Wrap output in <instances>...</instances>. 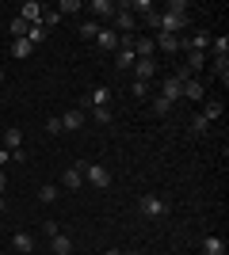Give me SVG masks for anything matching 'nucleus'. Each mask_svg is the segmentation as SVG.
I'll return each instance as SVG.
<instances>
[{
  "label": "nucleus",
  "instance_id": "obj_14",
  "mask_svg": "<svg viewBox=\"0 0 229 255\" xmlns=\"http://www.w3.org/2000/svg\"><path fill=\"white\" fill-rule=\"evenodd\" d=\"M92 11H96L99 19H115V11H119V4H111V0H92Z\"/></svg>",
  "mask_w": 229,
  "mask_h": 255
},
{
  "label": "nucleus",
  "instance_id": "obj_4",
  "mask_svg": "<svg viewBox=\"0 0 229 255\" xmlns=\"http://www.w3.org/2000/svg\"><path fill=\"white\" fill-rule=\"evenodd\" d=\"M134 27H138V15H134V11L122 4V8L115 11V34L122 31V34H130V38H134Z\"/></svg>",
  "mask_w": 229,
  "mask_h": 255
},
{
  "label": "nucleus",
  "instance_id": "obj_23",
  "mask_svg": "<svg viewBox=\"0 0 229 255\" xmlns=\"http://www.w3.org/2000/svg\"><path fill=\"white\" fill-rule=\"evenodd\" d=\"M27 42H31V46L46 42V27H42V23H34V27H27Z\"/></svg>",
  "mask_w": 229,
  "mask_h": 255
},
{
  "label": "nucleus",
  "instance_id": "obj_13",
  "mask_svg": "<svg viewBox=\"0 0 229 255\" xmlns=\"http://www.w3.org/2000/svg\"><path fill=\"white\" fill-rule=\"evenodd\" d=\"M184 50H199V53H207V50H210V34H207V31H195V34H191V38L184 42Z\"/></svg>",
  "mask_w": 229,
  "mask_h": 255
},
{
  "label": "nucleus",
  "instance_id": "obj_2",
  "mask_svg": "<svg viewBox=\"0 0 229 255\" xmlns=\"http://www.w3.org/2000/svg\"><path fill=\"white\" fill-rule=\"evenodd\" d=\"M138 213H142V217H164V213H168V202H164L161 194H142V198H138Z\"/></svg>",
  "mask_w": 229,
  "mask_h": 255
},
{
  "label": "nucleus",
  "instance_id": "obj_41",
  "mask_svg": "<svg viewBox=\"0 0 229 255\" xmlns=\"http://www.w3.org/2000/svg\"><path fill=\"white\" fill-rule=\"evenodd\" d=\"M119 255H138V252H119Z\"/></svg>",
  "mask_w": 229,
  "mask_h": 255
},
{
  "label": "nucleus",
  "instance_id": "obj_39",
  "mask_svg": "<svg viewBox=\"0 0 229 255\" xmlns=\"http://www.w3.org/2000/svg\"><path fill=\"white\" fill-rule=\"evenodd\" d=\"M8 160H11V152H8V149H0V168H4Z\"/></svg>",
  "mask_w": 229,
  "mask_h": 255
},
{
  "label": "nucleus",
  "instance_id": "obj_6",
  "mask_svg": "<svg viewBox=\"0 0 229 255\" xmlns=\"http://www.w3.org/2000/svg\"><path fill=\"white\" fill-rule=\"evenodd\" d=\"M42 15H46V8H42V4H34V0H27V4L19 8V19L31 23V27H34V23H42Z\"/></svg>",
  "mask_w": 229,
  "mask_h": 255
},
{
  "label": "nucleus",
  "instance_id": "obj_27",
  "mask_svg": "<svg viewBox=\"0 0 229 255\" xmlns=\"http://www.w3.org/2000/svg\"><path fill=\"white\" fill-rule=\"evenodd\" d=\"M199 115L207 118V122H214V118H222V103H207L203 111H199Z\"/></svg>",
  "mask_w": 229,
  "mask_h": 255
},
{
  "label": "nucleus",
  "instance_id": "obj_24",
  "mask_svg": "<svg viewBox=\"0 0 229 255\" xmlns=\"http://www.w3.org/2000/svg\"><path fill=\"white\" fill-rule=\"evenodd\" d=\"M187 129H191V133H207V129H210V122H207V118H203V115H191V122H187Z\"/></svg>",
  "mask_w": 229,
  "mask_h": 255
},
{
  "label": "nucleus",
  "instance_id": "obj_8",
  "mask_svg": "<svg viewBox=\"0 0 229 255\" xmlns=\"http://www.w3.org/2000/svg\"><path fill=\"white\" fill-rule=\"evenodd\" d=\"M11 248H15L19 255H31L34 248H38V240H34V233H15L11 236Z\"/></svg>",
  "mask_w": 229,
  "mask_h": 255
},
{
  "label": "nucleus",
  "instance_id": "obj_34",
  "mask_svg": "<svg viewBox=\"0 0 229 255\" xmlns=\"http://www.w3.org/2000/svg\"><path fill=\"white\" fill-rule=\"evenodd\" d=\"M134 96L145 99V96H149V84H145V80H134Z\"/></svg>",
  "mask_w": 229,
  "mask_h": 255
},
{
  "label": "nucleus",
  "instance_id": "obj_30",
  "mask_svg": "<svg viewBox=\"0 0 229 255\" xmlns=\"http://www.w3.org/2000/svg\"><path fill=\"white\" fill-rule=\"evenodd\" d=\"M80 34H84V38H96V34H99V23H92V19L80 23Z\"/></svg>",
  "mask_w": 229,
  "mask_h": 255
},
{
  "label": "nucleus",
  "instance_id": "obj_3",
  "mask_svg": "<svg viewBox=\"0 0 229 255\" xmlns=\"http://www.w3.org/2000/svg\"><path fill=\"white\" fill-rule=\"evenodd\" d=\"M80 171H84V179L92 183V187H99V191L111 187V171L103 168V164H80Z\"/></svg>",
  "mask_w": 229,
  "mask_h": 255
},
{
  "label": "nucleus",
  "instance_id": "obj_21",
  "mask_svg": "<svg viewBox=\"0 0 229 255\" xmlns=\"http://www.w3.org/2000/svg\"><path fill=\"white\" fill-rule=\"evenodd\" d=\"M31 50H34V46L27 42V38H15V42H11V57H19V61H23V57H31Z\"/></svg>",
  "mask_w": 229,
  "mask_h": 255
},
{
  "label": "nucleus",
  "instance_id": "obj_42",
  "mask_svg": "<svg viewBox=\"0 0 229 255\" xmlns=\"http://www.w3.org/2000/svg\"><path fill=\"white\" fill-rule=\"evenodd\" d=\"M0 84H4V69H0Z\"/></svg>",
  "mask_w": 229,
  "mask_h": 255
},
{
  "label": "nucleus",
  "instance_id": "obj_5",
  "mask_svg": "<svg viewBox=\"0 0 229 255\" xmlns=\"http://www.w3.org/2000/svg\"><path fill=\"white\" fill-rule=\"evenodd\" d=\"M203 96H207V88H203V80H195V76H187V80H184V99H187V103H203Z\"/></svg>",
  "mask_w": 229,
  "mask_h": 255
},
{
  "label": "nucleus",
  "instance_id": "obj_28",
  "mask_svg": "<svg viewBox=\"0 0 229 255\" xmlns=\"http://www.w3.org/2000/svg\"><path fill=\"white\" fill-rule=\"evenodd\" d=\"M80 8H84L80 0H61V4H57V15H65V11L73 15V11H80Z\"/></svg>",
  "mask_w": 229,
  "mask_h": 255
},
{
  "label": "nucleus",
  "instance_id": "obj_33",
  "mask_svg": "<svg viewBox=\"0 0 229 255\" xmlns=\"http://www.w3.org/2000/svg\"><path fill=\"white\" fill-rule=\"evenodd\" d=\"M57 23H61V15H57V11H46V15H42V27H46V31H50V27H57Z\"/></svg>",
  "mask_w": 229,
  "mask_h": 255
},
{
  "label": "nucleus",
  "instance_id": "obj_38",
  "mask_svg": "<svg viewBox=\"0 0 229 255\" xmlns=\"http://www.w3.org/2000/svg\"><path fill=\"white\" fill-rule=\"evenodd\" d=\"M8 191V175H4V168H0V194Z\"/></svg>",
  "mask_w": 229,
  "mask_h": 255
},
{
  "label": "nucleus",
  "instance_id": "obj_43",
  "mask_svg": "<svg viewBox=\"0 0 229 255\" xmlns=\"http://www.w3.org/2000/svg\"><path fill=\"white\" fill-rule=\"evenodd\" d=\"M0 92H4V84H0Z\"/></svg>",
  "mask_w": 229,
  "mask_h": 255
},
{
  "label": "nucleus",
  "instance_id": "obj_16",
  "mask_svg": "<svg viewBox=\"0 0 229 255\" xmlns=\"http://www.w3.org/2000/svg\"><path fill=\"white\" fill-rule=\"evenodd\" d=\"M96 38H99V50H119V34H115V31H107V27H99V34H96Z\"/></svg>",
  "mask_w": 229,
  "mask_h": 255
},
{
  "label": "nucleus",
  "instance_id": "obj_18",
  "mask_svg": "<svg viewBox=\"0 0 229 255\" xmlns=\"http://www.w3.org/2000/svg\"><path fill=\"white\" fill-rule=\"evenodd\" d=\"M203 252L207 255H226V240H222V236H207V240H203Z\"/></svg>",
  "mask_w": 229,
  "mask_h": 255
},
{
  "label": "nucleus",
  "instance_id": "obj_11",
  "mask_svg": "<svg viewBox=\"0 0 229 255\" xmlns=\"http://www.w3.org/2000/svg\"><path fill=\"white\" fill-rule=\"evenodd\" d=\"M80 126H84V111L80 107H73V111L61 115V129H80Z\"/></svg>",
  "mask_w": 229,
  "mask_h": 255
},
{
  "label": "nucleus",
  "instance_id": "obj_10",
  "mask_svg": "<svg viewBox=\"0 0 229 255\" xmlns=\"http://www.w3.org/2000/svg\"><path fill=\"white\" fill-rule=\"evenodd\" d=\"M61 183H65L69 191H80V183H84V171H80V164H69L65 175H61Z\"/></svg>",
  "mask_w": 229,
  "mask_h": 255
},
{
  "label": "nucleus",
  "instance_id": "obj_12",
  "mask_svg": "<svg viewBox=\"0 0 229 255\" xmlns=\"http://www.w3.org/2000/svg\"><path fill=\"white\" fill-rule=\"evenodd\" d=\"M84 103H88V107H107V103H111V88H103V84H99V88H92Z\"/></svg>",
  "mask_w": 229,
  "mask_h": 255
},
{
  "label": "nucleus",
  "instance_id": "obj_7",
  "mask_svg": "<svg viewBox=\"0 0 229 255\" xmlns=\"http://www.w3.org/2000/svg\"><path fill=\"white\" fill-rule=\"evenodd\" d=\"M134 76L149 84L153 76H157V61H153V57H138V61H134Z\"/></svg>",
  "mask_w": 229,
  "mask_h": 255
},
{
  "label": "nucleus",
  "instance_id": "obj_29",
  "mask_svg": "<svg viewBox=\"0 0 229 255\" xmlns=\"http://www.w3.org/2000/svg\"><path fill=\"white\" fill-rule=\"evenodd\" d=\"M27 27H31V23H23L19 15L11 19V34H15V38H27Z\"/></svg>",
  "mask_w": 229,
  "mask_h": 255
},
{
  "label": "nucleus",
  "instance_id": "obj_9",
  "mask_svg": "<svg viewBox=\"0 0 229 255\" xmlns=\"http://www.w3.org/2000/svg\"><path fill=\"white\" fill-rule=\"evenodd\" d=\"M153 46H157V50H161V53H176V50H180V46H184V42H180L176 34L161 31V34H157V38H153Z\"/></svg>",
  "mask_w": 229,
  "mask_h": 255
},
{
  "label": "nucleus",
  "instance_id": "obj_36",
  "mask_svg": "<svg viewBox=\"0 0 229 255\" xmlns=\"http://www.w3.org/2000/svg\"><path fill=\"white\" fill-rule=\"evenodd\" d=\"M145 23H149L153 31H161V11H149V15H145Z\"/></svg>",
  "mask_w": 229,
  "mask_h": 255
},
{
  "label": "nucleus",
  "instance_id": "obj_32",
  "mask_svg": "<svg viewBox=\"0 0 229 255\" xmlns=\"http://www.w3.org/2000/svg\"><path fill=\"white\" fill-rule=\"evenodd\" d=\"M153 111H157V115H168V111H172V103H168V99H161V96H157V99H153Z\"/></svg>",
  "mask_w": 229,
  "mask_h": 255
},
{
  "label": "nucleus",
  "instance_id": "obj_40",
  "mask_svg": "<svg viewBox=\"0 0 229 255\" xmlns=\"http://www.w3.org/2000/svg\"><path fill=\"white\" fill-rule=\"evenodd\" d=\"M4 210H8V198H4V194H0V213H4Z\"/></svg>",
  "mask_w": 229,
  "mask_h": 255
},
{
  "label": "nucleus",
  "instance_id": "obj_31",
  "mask_svg": "<svg viewBox=\"0 0 229 255\" xmlns=\"http://www.w3.org/2000/svg\"><path fill=\"white\" fill-rule=\"evenodd\" d=\"M92 118L96 122H111V107H92Z\"/></svg>",
  "mask_w": 229,
  "mask_h": 255
},
{
  "label": "nucleus",
  "instance_id": "obj_22",
  "mask_svg": "<svg viewBox=\"0 0 229 255\" xmlns=\"http://www.w3.org/2000/svg\"><path fill=\"white\" fill-rule=\"evenodd\" d=\"M210 50H214V61L218 57H229V38L222 34V38H210Z\"/></svg>",
  "mask_w": 229,
  "mask_h": 255
},
{
  "label": "nucleus",
  "instance_id": "obj_19",
  "mask_svg": "<svg viewBox=\"0 0 229 255\" xmlns=\"http://www.w3.org/2000/svg\"><path fill=\"white\" fill-rule=\"evenodd\" d=\"M203 65H207V53H199V50H187V73H199V69H203Z\"/></svg>",
  "mask_w": 229,
  "mask_h": 255
},
{
  "label": "nucleus",
  "instance_id": "obj_20",
  "mask_svg": "<svg viewBox=\"0 0 229 255\" xmlns=\"http://www.w3.org/2000/svg\"><path fill=\"white\" fill-rule=\"evenodd\" d=\"M4 149H8V152L23 149V133H19V129H8V133H4Z\"/></svg>",
  "mask_w": 229,
  "mask_h": 255
},
{
  "label": "nucleus",
  "instance_id": "obj_17",
  "mask_svg": "<svg viewBox=\"0 0 229 255\" xmlns=\"http://www.w3.org/2000/svg\"><path fill=\"white\" fill-rule=\"evenodd\" d=\"M153 53H157L153 38H134V57H153Z\"/></svg>",
  "mask_w": 229,
  "mask_h": 255
},
{
  "label": "nucleus",
  "instance_id": "obj_35",
  "mask_svg": "<svg viewBox=\"0 0 229 255\" xmlns=\"http://www.w3.org/2000/svg\"><path fill=\"white\" fill-rule=\"evenodd\" d=\"M42 233L46 236H57V233H61V225H57V221H42Z\"/></svg>",
  "mask_w": 229,
  "mask_h": 255
},
{
  "label": "nucleus",
  "instance_id": "obj_1",
  "mask_svg": "<svg viewBox=\"0 0 229 255\" xmlns=\"http://www.w3.org/2000/svg\"><path fill=\"white\" fill-rule=\"evenodd\" d=\"M187 69H176V73H168L161 80V99H168V103H180L184 99V80H187Z\"/></svg>",
  "mask_w": 229,
  "mask_h": 255
},
{
  "label": "nucleus",
  "instance_id": "obj_15",
  "mask_svg": "<svg viewBox=\"0 0 229 255\" xmlns=\"http://www.w3.org/2000/svg\"><path fill=\"white\" fill-rule=\"evenodd\" d=\"M50 248H54V255H69L73 252V240L65 233H57V236H50Z\"/></svg>",
  "mask_w": 229,
  "mask_h": 255
},
{
  "label": "nucleus",
  "instance_id": "obj_37",
  "mask_svg": "<svg viewBox=\"0 0 229 255\" xmlns=\"http://www.w3.org/2000/svg\"><path fill=\"white\" fill-rule=\"evenodd\" d=\"M46 133H61V118H50V122H46Z\"/></svg>",
  "mask_w": 229,
  "mask_h": 255
},
{
  "label": "nucleus",
  "instance_id": "obj_26",
  "mask_svg": "<svg viewBox=\"0 0 229 255\" xmlns=\"http://www.w3.org/2000/svg\"><path fill=\"white\" fill-rule=\"evenodd\" d=\"M57 194H61V191H57L54 183H46L42 191H38V202H57Z\"/></svg>",
  "mask_w": 229,
  "mask_h": 255
},
{
  "label": "nucleus",
  "instance_id": "obj_25",
  "mask_svg": "<svg viewBox=\"0 0 229 255\" xmlns=\"http://www.w3.org/2000/svg\"><path fill=\"white\" fill-rule=\"evenodd\" d=\"M214 73H218L222 84H229V57H218V61H214Z\"/></svg>",
  "mask_w": 229,
  "mask_h": 255
}]
</instances>
